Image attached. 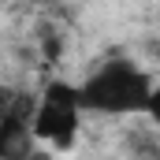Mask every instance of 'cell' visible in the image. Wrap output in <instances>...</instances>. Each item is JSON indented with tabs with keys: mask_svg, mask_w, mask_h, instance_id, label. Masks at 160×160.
<instances>
[{
	"mask_svg": "<svg viewBox=\"0 0 160 160\" xmlns=\"http://www.w3.org/2000/svg\"><path fill=\"white\" fill-rule=\"evenodd\" d=\"M149 116H153V123L160 127V86H153V97H149Z\"/></svg>",
	"mask_w": 160,
	"mask_h": 160,
	"instance_id": "4",
	"label": "cell"
},
{
	"mask_svg": "<svg viewBox=\"0 0 160 160\" xmlns=\"http://www.w3.org/2000/svg\"><path fill=\"white\" fill-rule=\"evenodd\" d=\"M34 127L22 119V112H8L0 116V157L15 160V157H30L34 153Z\"/></svg>",
	"mask_w": 160,
	"mask_h": 160,
	"instance_id": "3",
	"label": "cell"
},
{
	"mask_svg": "<svg viewBox=\"0 0 160 160\" xmlns=\"http://www.w3.org/2000/svg\"><path fill=\"white\" fill-rule=\"evenodd\" d=\"M149 71H142L130 60H108L101 63L89 78L78 86L82 108L89 112H104V116H134V112H149V97H153Z\"/></svg>",
	"mask_w": 160,
	"mask_h": 160,
	"instance_id": "1",
	"label": "cell"
},
{
	"mask_svg": "<svg viewBox=\"0 0 160 160\" xmlns=\"http://www.w3.org/2000/svg\"><path fill=\"white\" fill-rule=\"evenodd\" d=\"M78 116H82V97L75 86L67 82H52L45 93H41V104L34 112V134L52 142V145H71L75 130H78Z\"/></svg>",
	"mask_w": 160,
	"mask_h": 160,
	"instance_id": "2",
	"label": "cell"
}]
</instances>
